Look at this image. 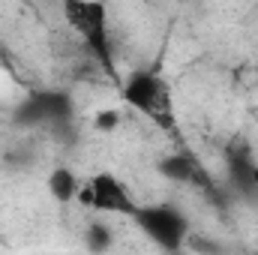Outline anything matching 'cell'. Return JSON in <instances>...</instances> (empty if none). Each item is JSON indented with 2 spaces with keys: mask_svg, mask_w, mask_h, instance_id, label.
Returning <instances> with one entry per match:
<instances>
[{
  "mask_svg": "<svg viewBox=\"0 0 258 255\" xmlns=\"http://www.w3.org/2000/svg\"><path fill=\"white\" fill-rule=\"evenodd\" d=\"M63 18L81 36V42L87 45L93 60L105 69V75L117 81V63H114L111 36H108V9L102 3H93V0H66Z\"/></svg>",
  "mask_w": 258,
  "mask_h": 255,
  "instance_id": "1",
  "label": "cell"
},
{
  "mask_svg": "<svg viewBox=\"0 0 258 255\" xmlns=\"http://www.w3.org/2000/svg\"><path fill=\"white\" fill-rule=\"evenodd\" d=\"M123 102L132 111L144 114L147 120H153L159 129H174V96H171V84L153 72V69H141L132 72L123 81L120 90Z\"/></svg>",
  "mask_w": 258,
  "mask_h": 255,
  "instance_id": "2",
  "label": "cell"
},
{
  "mask_svg": "<svg viewBox=\"0 0 258 255\" xmlns=\"http://www.w3.org/2000/svg\"><path fill=\"white\" fill-rule=\"evenodd\" d=\"M135 225L144 231L147 240H153V246H159L162 252H180L192 234V225L186 219L183 210L171 207V204H147L138 207V213L132 216Z\"/></svg>",
  "mask_w": 258,
  "mask_h": 255,
  "instance_id": "3",
  "label": "cell"
},
{
  "mask_svg": "<svg viewBox=\"0 0 258 255\" xmlns=\"http://www.w3.org/2000/svg\"><path fill=\"white\" fill-rule=\"evenodd\" d=\"M78 201H84L96 213H117V216H135L141 204L129 195L123 180L111 171H96L87 183H81Z\"/></svg>",
  "mask_w": 258,
  "mask_h": 255,
  "instance_id": "4",
  "label": "cell"
},
{
  "mask_svg": "<svg viewBox=\"0 0 258 255\" xmlns=\"http://www.w3.org/2000/svg\"><path fill=\"white\" fill-rule=\"evenodd\" d=\"M156 171L165 180H171V183H192L195 177H198V168H195V162L186 153H168V156H162L156 162Z\"/></svg>",
  "mask_w": 258,
  "mask_h": 255,
  "instance_id": "5",
  "label": "cell"
},
{
  "mask_svg": "<svg viewBox=\"0 0 258 255\" xmlns=\"http://www.w3.org/2000/svg\"><path fill=\"white\" fill-rule=\"evenodd\" d=\"M78 192H81V183H78V177H75V171H72V168L57 165V168L48 174V195H51L57 204L78 201Z\"/></svg>",
  "mask_w": 258,
  "mask_h": 255,
  "instance_id": "6",
  "label": "cell"
},
{
  "mask_svg": "<svg viewBox=\"0 0 258 255\" xmlns=\"http://www.w3.org/2000/svg\"><path fill=\"white\" fill-rule=\"evenodd\" d=\"M252 171H255V162H252L249 153L240 150V153H231V156H228V177L234 180L237 189H243V192L255 189V186H252Z\"/></svg>",
  "mask_w": 258,
  "mask_h": 255,
  "instance_id": "7",
  "label": "cell"
},
{
  "mask_svg": "<svg viewBox=\"0 0 258 255\" xmlns=\"http://www.w3.org/2000/svg\"><path fill=\"white\" fill-rule=\"evenodd\" d=\"M111 243H114V231H111L102 219H96V222L87 225V231H84V246H87V252L102 255V252L111 249Z\"/></svg>",
  "mask_w": 258,
  "mask_h": 255,
  "instance_id": "8",
  "label": "cell"
},
{
  "mask_svg": "<svg viewBox=\"0 0 258 255\" xmlns=\"http://www.w3.org/2000/svg\"><path fill=\"white\" fill-rule=\"evenodd\" d=\"M186 246H189L192 252H198V255H222V246H219L213 237H195V234H189Z\"/></svg>",
  "mask_w": 258,
  "mask_h": 255,
  "instance_id": "9",
  "label": "cell"
},
{
  "mask_svg": "<svg viewBox=\"0 0 258 255\" xmlns=\"http://www.w3.org/2000/svg\"><path fill=\"white\" fill-rule=\"evenodd\" d=\"M120 123V114L117 111H99L96 114V129H114Z\"/></svg>",
  "mask_w": 258,
  "mask_h": 255,
  "instance_id": "10",
  "label": "cell"
},
{
  "mask_svg": "<svg viewBox=\"0 0 258 255\" xmlns=\"http://www.w3.org/2000/svg\"><path fill=\"white\" fill-rule=\"evenodd\" d=\"M252 186L258 189V162H255V171H252Z\"/></svg>",
  "mask_w": 258,
  "mask_h": 255,
  "instance_id": "11",
  "label": "cell"
}]
</instances>
